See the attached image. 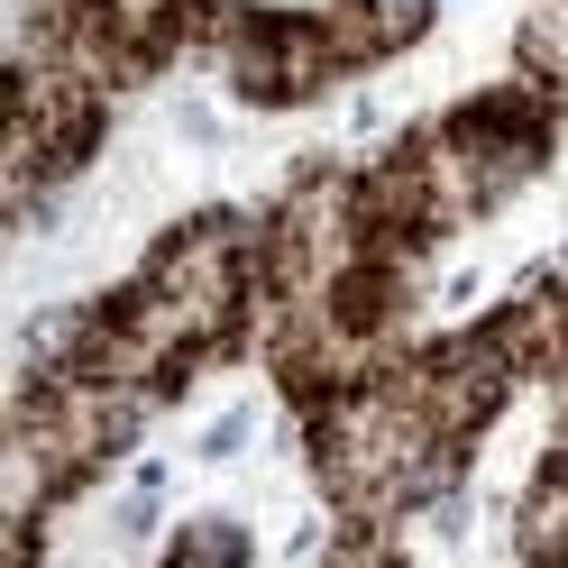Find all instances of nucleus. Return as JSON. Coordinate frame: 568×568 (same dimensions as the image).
Segmentation results:
<instances>
[{
  "label": "nucleus",
  "mask_w": 568,
  "mask_h": 568,
  "mask_svg": "<svg viewBox=\"0 0 568 568\" xmlns=\"http://www.w3.org/2000/svg\"><path fill=\"white\" fill-rule=\"evenodd\" d=\"M376 28H385V47H413L422 28H432V0H367Z\"/></svg>",
  "instance_id": "nucleus-2"
},
{
  "label": "nucleus",
  "mask_w": 568,
  "mask_h": 568,
  "mask_svg": "<svg viewBox=\"0 0 568 568\" xmlns=\"http://www.w3.org/2000/svg\"><path fill=\"white\" fill-rule=\"evenodd\" d=\"M165 559L174 568H230V559H247V531L221 523V514H202V523H184V541H165Z\"/></svg>",
  "instance_id": "nucleus-1"
}]
</instances>
